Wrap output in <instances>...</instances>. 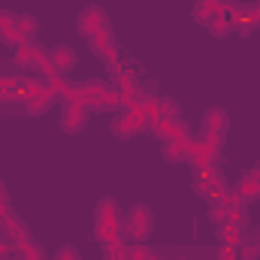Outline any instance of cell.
<instances>
[{
  "mask_svg": "<svg viewBox=\"0 0 260 260\" xmlns=\"http://www.w3.org/2000/svg\"><path fill=\"white\" fill-rule=\"evenodd\" d=\"M233 9H236L233 0H197L194 3V21L212 27L221 15H227V12H233Z\"/></svg>",
  "mask_w": 260,
  "mask_h": 260,
  "instance_id": "obj_8",
  "label": "cell"
},
{
  "mask_svg": "<svg viewBox=\"0 0 260 260\" xmlns=\"http://www.w3.org/2000/svg\"><path fill=\"white\" fill-rule=\"evenodd\" d=\"M191 139H194V136H179V139L164 142V157H167V164H185V160H188V151H191Z\"/></svg>",
  "mask_w": 260,
  "mask_h": 260,
  "instance_id": "obj_17",
  "label": "cell"
},
{
  "mask_svg": "<svg viewBox=\"0 0 260 260\" xmlns=\"http://www.w3.org/2000/svg\"><path fill=\"white\" fill-rule=\"evenodd\" d=\"M121 230L130 242H145L154 233V212L145 203H133L121 218Z\"/></svg>",
  "mask_w": 260,
  "mask_h": 260,
  "instance_id": "obj_2",
  "label": "cell"
},
{
  "mask_svg": "<svg viewBox=\"0 0 260 260\" xmlns=\"http://www.w3.org/2000/svg\"><path fill=\"white\" fill-rule=\"evenodd\" d=\"M15 254H18L21 260H46L43 248H40V242H37V239H30V233H27L24 239H18V242H15Z\"/></svg>",
  "mask_w": 260,
  "mask_h": 260,
  "instance_id": "obj_21",
  "label": "cell"
},
{
  "mask_svg": "<svg viewBox=\"0 0 260 260\" xmlns=\"http://www.w3.org/2000/svg\"><path fill=\"white\" fill-rule=\"evenodd\" d=\"M12 18H15V15H12ZM0 43H3V46H9V49H18V46H21L24 40L18 37V30H15V24L9 21V24H6V27L0 30Z\"/></svg>",
  "mask_w": 260,
  "mask_h": 260,
  "instance_id": "obj_27",
  "label": "cell"
},
{
  "mask_svg": "<svg viewBox=\"0 0 260 260\" xmlns=\"http://www.w3.org/2000/svg\"><path fill=\"white\" fill-rule=\"evenodd\" d=\"M227 130H230V118H227V112L221 109V106H209L206 109V115H203V139H209L215 148H224V142H227Z\"/></svg>",
  "mask_w": 260,
  "mask_h": 260,
  "instance_id": "obj_4",
  "label": "cell"
},
{
  "mask_svg": "<svg viewBox=\"0 0 260 260\" xmlns=\"http://www.w3.org/2000/svg\"><path fill=\"white\" fill-rule=\"evenodd\" d=\"M12 254H15V239L9 233H0V260L12 257Z\"/></svg>",
  "mask_w": 260,
  "mask_h": 260,
  "instance_id": "obj_29",
  "label": "cell"
},
{
  "mask_svg": "<svg viewBox=\"0 0 260 260\" xmlns=\"http://www.w3.org/2000/svg\"><path fill=\"white\" fill-rule=\"evenodd\" d=\"M221 160V148H215L209 139L203 136H194L191 139V151H188V164L194 170H206V167H218Z\"/></svg>",
  "mask_w": 260,
  "mask_h": 260,
  "instance_id": "obj_7",
  "label": "cell"
},
{
  "mask_svg": "<svg viewBox=\"0 0 260 260\" xmlns=\"http://www.w3.org/2000/svg\"><path fill=\"white\" fill-rule=\"evenodd\" d=\"M9 21H12V12H6V9H0V30H3V27H6Z\"/></svg>",
  "mask_w": 260,
  "mask_h": 260,
  "instance_id": "obj_32",
  "label": "cell"
},
{
  "mask_svg": "<svg viewBox=\"0 0 260 260\" xmlns=\"http://www.w3.org/2000/svg\"><path fill=\"white\" fill-rule=\"evenodd\" d=\"M6 260H21V257H18V254H12V257H6Z\"/></svg>",
  "mask_w": 260,
  "mask_h": 260,
  "instance_id": "obj_34",
  "label": "cell"
},
{
  "mask_svg": "<svg viewBox=\"0 0 260 260\" xmlns=\"http://www.w3.org/2000/svg\"><path fill=\"white\" fill-rule=\"evenodd\" d=\"M88 46H91V52H94L100 61H106V64L112 67V73H115V70H121V67H118V43H115V37H112L109 24H106V27H100L97 34H91V37H88Z\"/></svg>",
  "mask_w": 260,
  "mask_h": 260,
  "instance_id": "obj_5",
  "label": "cell"
},
{
  "mask_svg": "<svg viewBox=\"0 0 260 260\" xmlns=\"http://www.w3.org/2000/svg\"><path fill=\"white\" fill-rule=\"evenodd\" d=\"M245 233H248V227H236V224H224V227H218V239H221V245H230V248H236V251H239Z\"/></svg>",
  "mask_w": 260,
  "mask_h": 260,
  "instance_id": "obj_19",
  "label": "cell"
},
{
  "mask_svg": "<svg viewBox=\"0 0 260 260\" xmlns=\"http://www.w3.org/2000/svg\"><path fill=\"white\" fill-rule=\"evenodd\" d=\"M224 182V176H221V170L218 167H206V170H194V191L200 197H209L218 185Z\"/></svg>",
  "mask_w": 260,
  "mask_h": 260,
  "instance_id": "obj_15",
  "label": "cell"
},
{
  "mask_svg": "<svg viewBox=\"0 0 260 260\" xmlns=\"http://www.w3.org/2000/svg\"><path fill=\"white\" fill-rule=\"evenodd\" d=\"M145 133H151V136H157V139H164V142L179 139V136H194L191 127H188V121H182V118H160L157 124H151Z\"/></svg>",
  "mask_w": 260,
  "mask_h": 260,
  "instance_id": "obj_10",
  "label": "cell"
},
{
  "mask_svg": "<svg viewBox=\"0 0 260 260\" xmlns=\"http://www.w3.org/2000/svg\"><path fill=\"white\" fill-rule=\"evenodd\" d=\"M236 24H239V34L260 30V0L248 3V6H236Z\"/></svg>",
  "mask_w": 260,
  "mask_h": 260,
  "instance_id": "obj_16",
  "label": "cell"
},
{
  "mask_svg": "<svg viewBox=\"0 0 260 260\" xmlns=\"http://www.w3.org/2000/svg\"><path fill=\"white\" fill-rule=\"evenodd\" d=\"M227 215H230V212H227V203H212V206H209V221H212L215 227H224V224H227Z\"/></svg>",
  "mask_w": 260,
  "mask_h": 260,
  "instance_id": "obj_28",
  "label": "cell"
},
{
  "mask_svg": "<svg viewBox=\"0 0 260 260\" xmlns=\"http://www.w3.org/2000/svg\"><path fill=\"white\" fill-rule=\"evenodd\" d=\"M15 64L24 70H34V76H55L52 61H49V49L40 46L37 40H27L15 49Z\"/></svg>",
  "mask_w": 260,
  "mask_h": 260,
  "instance_id": "obj_3",
  "label": "cell"
},
{
  "mask_svg": "<svg viewBox=\"0 0 260 260\" xmlns=\"http://www.w3.org/2000/svg\"><path fill=\"white\" fill-rule=\"evenodd\" d=\"M106 24H109V18H106V12H103L100 6H88V9H82V15L76 18V27H79L82 37H91V34H97V30L106 27Z\"/></svg>",
  "mask_w": 260,
  "mask_h": 260,
  "instance_id": "obj_12",
  "label": "cell"
},
{
  "mask_svg": "<svg viewBox=\"0 0 260 260\" xmlns=\"http://www.w3.org/2000/svg\"><path fill=\"white\" fill-rule=\"evenodd\" d=\"M239 251H242V260H257L260 257V230L251 227V230L245 233V239H242Z\"/></svg>",
  "mask_w": 260,
  "mask_h": 260,
  "instance_id": "obj_22",
  "label": "cell"
},
{
  "mask_svg": "<svg viewBox=\"0 0 260 260\" xmlns=\"http://www.w3.org/2000/svg\"><path fill=\"white\" fill-rule=\"evenodd\" d=\"M218 260H239V251L230 248V245H221L218 248Z\"/></svg>",
  "mask_w": 260,
  "mask_h": 260,
  "instance_id": "obj_31",
  "label": "cell"
},
{
  "mask_svg": "<svg viewBox=\"0 0 260 260\" xmlns=\"http://www.w3.org/2000/svg\"><path fill=\"white\" fill-rule=\"evenodd\" d=\"M0 227H3V233H9L15 242L27 236V227H24V221H21V218H15V212H12V209H9L6 215H0Z\"/></svg>",
  "mask_w": 260,
  "mask_h": 260,
  "instance_id": "obj_20",
  "label": "cell"
},
{
  "mask_svg": "<svg viewBox=\"0 0 260 260\" xmlns=\"http://www.w3.org/2000/svg\"><path fill=\"white\" fill-rule=\"evenodd\" d=\"M151 109L157 112V121H160V118H179V103H176L173 97H157V100L151 103Z\"/></svg>",
  "mask_w": 260,
  "mask_h": 260,
  "instance_id": "obj_25",
  "label": "cell"
},
{
  "mask_svg": "<svg viewBox=\"0 0 260 260\" xmlns=\"http://www.w3.org/2000/svg\"><path fill=\"white\" fill-rule=\"evenodd\" d=\"M109 88V82H103V79H88V82H82V85H73V100L76 103H82V106H88V109H94V103L100 100V94Z\"/></svg>",
  "mask_w": 260,
  "mask_h": 260,
  "instance_id": "obj_11",
  "label": "cell"
},
{
  "mask_svg": "<svg viewBox=\"0 0 260 260\" xmlns=\"http://www.w3.org/2000/svg\"><path fill=\"white\" fill-rule=\"evenodd\" d=\"M0 79H3V76H0Z\"/></svg>",
  "mask_w": 260,
  "mask_h": 260,
  "instance_id": "obj_35",
  "label": "cell"
},
{
  "mask_svg": "<svg viewBox=\"0 0 260 260\" xmlns=\"http://www.w3.org/2000/svg\"><path fill=\"white\" fill-rule=\"evenodd\" d=\"M142 130H148V121H145V112H142V109L124 106V109L112 118V133H115L118 139H133V136L142 133Z\"/></svg>",
  "mask_w": 260,
  "mask_h": 260,
  "instance_id": "obj_6",
  "label": "cell"
},
{
  "mask_svg": "<svg viewBox=\"0 0 260 260\" xmlns=\"http://www.w3.org/2000/svg\"><path fill=\"white\" fill-rule=\"evenodd\" d=\"M118 94H121V103L127 106V100H130V94L139 88V82H136V73H130V70H115L112 73V82H109Z\"/></svg>",
  "mask_w": 260,
  "mask_h": 260,
  "instance_id": "obj_18",
  "label": "cell"
},
{
  "mask_svg": "<svg viewBox=\"0 0 260 260\" xmlns=\"http://www.w3.org/2000/svg\"><path fill=\"white\" fill-rule=\"evenodd\" d=\"M12 24H15V30H18V37L27 43V40H34V34L40 30V21L34 18V15H15L12 18Z\"/></svg>",
  "mask_w": 260,
  "mask_h": 260,
  "instance_id": "obj_23",
  "label": "cell"
},
{
  "mask_svg": "<svg viewBox=\"0 0 260 260\" xmlns=\"http://www.w3.org/2000/svg\"><path fill=\"white\" fill-rule=\"evenodd\" d=\"M236 6H239V3H236ZM209 30H212L215 37H227V34L239 30V24H236V9H233V12H227V15H221V18H218Z\"/></svg>",
  "mask_w": 260,
  "mask_h": 260,
  "instance_id": "obj_24",
  "label": "cell"
},
{
  "mask_svg": "<svg viewBox=\"0 0 260 260\" xmlns=\"http://www.w3.org/2000/svg\"><path fill=\"white\" fill-rule=\"evenodd\" d=\"M121 218H124L121 206H118L112 197H103V200L97 203V212H94V236H97V242H109V239L124 236ZM124 239H127V236H124Z\"/></svg>",
  "mask_w": 260,
  "mask_h": 260,
  "instance_id": "obj_1",
  "label": "cell"
},
{
  "mask_svg": "<svg viewBox=\"0 0 260 260\" xmlns=\"http://www.w3.org/2000/svg\"><path fill=\"white\" fill-rule=\"evenodd\" d=\"M0 200H9V194H6V188H3V182H0Z\"/></svg>",
  "mask_w": 260,
  "mask_h": 260,
  "instance_id": "obj_33",
  "label": "cell"
},
{
  "mask_svg": "<svg viewBox=\"0 0 260 260\" xmlns=\"http://www.w3.org/2000/svg\"><path fill=\"white\" fill-rule=\"evenodd\" d=\"M49 61H52V70H55V76H67L73 67H76V49L73 46H52L49 49Z\"/></svg>",
  "mask_w": 260,
  "mask_h": 260,
  "instance_id": "obj_13",
  "label": "cell"
},
{
  "mask_svg": "<svg viewBox=\"0 0 260 260\" xmlns=\"http://www.w3.org/2000/svg\"><path fill=\"white\" fill-rule=\"evenodd\" d=\"M236 197L242 200V203H251V200H257L260 197V164L254 170H248V173H242V179L236 182Z\"/></svg>",
  "mask_w": 260,
  "mask_h": 260,
  "instance_id": "obj_14",
  "label": "cell"
},
{
  "mask_svg": "<svg viewBox=\"0 0 260 260\" xmlns=\"http://www.w3.org/2000/svg\"><path fill=\"white\" fill-rule=\"evenodd\" d=\"M64 109H61V127L67 133H79V130L88 124V118H91V109L88 106H82V103H76V100H67L61 103Z\"/></svg>",
  "mask_w": 260,
  "mask_h": 260,
  "instance_id": "obj_9",
  "label": "cell"
},
{
  "mask_svg": "<svg viewBox=\"0 0 260 260\" xmlns=\"http://www.w3.org/2000/svg\"><path fill=\"white\" fill-rule=\"evenodd\" d=\"M118 106H124V103H121V94H118L112 85H109V88L100 94V100L94 103V109H106V112H112V109H118Z\"/></svg>",
  "mask_w": 260,
  "mask_h": 260,
  "instance_id": "obj_26",
  "label": "cell"
},
{
  "mask_svg": "<svg viewBox=\"0 0 260 260\" xmlns=\"http://www.w3.org/2000/svg\"><path fill=\"white\" fill-rule=\"evenodd\" d=\"M52 260H79V251H76L73 245H64V248H58V254Z\"/></svg>",
  "mask_w": 260,
  "mask_h": 260,
  "instance_id": "obj_30",
  "label": "cell"
}]
</instances>
